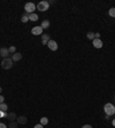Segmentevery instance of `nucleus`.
Returning <instances> with one entry per match:
<instances>
[{"instance_id":"1","label":"nucleus","mask_w":115,"mask_h":128,"mask_svg":"<svg viewBox=\"0 0 115 128\" xmlns=\"http://www.w3.org/2000/svg\"><path fill=\"white\" fill-rule=\"evenodd\" d=\"M104 112L106 113L107 116L115 114V105L113 103H106V104L104 105Z\"/></svg>"},{"instance_id":"2","label":"nucleus","mask_w":115,"mask_h":128,"mask_svg":"<svg viewBox=\"0 0 115 128\" xmlns=\"http://www.w3.org/2000/svg\"><path fill=\"white\" fill-rule=\"evenodd\" d=\"M12 66H13V60L10 57L2 58V61H1V68L5 69V70H9V69H12Z\"/></svg>"},{"instance_id":"3","label":"nucleus","mask_w":115,"mask_h":128,"mask_svg":"<svg viewBox=\"0 0 115 128\" xmlns=\"http://www.w3.org/2000/svg\"><path fill=\"white\" fill-rule=\"evenodd\" d=\"M36 8L39 10V12H46L47 9L50 8V3L49 1H40V2H38V5L36 6Z\"/></svg>"},{"instance_id":"4","label":"nucleus","mask_w":115,"mask_h":128,"mask_svg":"<svg viewBox=\"0 0 115 128\" xmlns=\"http://www.w3.org/2000/svg\"><path fill=\"white\" fill-rule=\"evenodd\" d=\"M24 9H25V13H28V14H32L35 10H36V5L33 2H27L24 5Z\"/></svg>"},{"instance_id":"5","label":"nucleus","mask_w":115,"mask_h":128,"mask_svg":"<svg viewBox=\"0 0 115 128\" xmlns=\"http://www.w3.org/2000/svg\"><path fill=\"white\" fill-rule=\"evenodd\" d=\"M43 29L42 26H33L32 29H31V34H33V36H42L43 34Z\"/></svg>"},{"instance_id":"6","label":"nucleus","mask_w":115,"mask_h":128,"mask_svg":"<svg viewBox=\"0 0 115 128\" xmlns=\"http://www.w3.org/2000/svg\"><path fill=\"white\" fill-rule=\"evenodd\" d=\"M46 46H47V47H49L51 51H58V47H59V46H58V42L55 41V40H50Z\"/></svg>"},{"instance_id":"7","label":"nucleus","mask_w":115,"mask_h":128,"mask_svg":"<svg viewBox=\"0 0 115 128\" xmlns=\"http://www.w3.org/2000/svg\"><path fill=\"white\" fill-rule=\"evenodd\" d=\"M92 45H93L94 48H97V49H100V48L103 47V41L100 40V39H94V40H92Z\"/></svg>"},{"instance_id":"8","label":"nucleus","mask_w":115,"mask_h":128,"mask_svg":"<svg viewBox=\"0 0 115 128\" xmlns=\"http://www.w3.org/2000/svg\"><path fill=\"white\" fill-rule=\"evenodd\" d=\"M8 55H9L8 48H5V47L0 48V56L3 57V58H6V57H8Z\"/></svg>"},{"instance_id":"9","label":"nucleus","mask_w":115,"mask_h":128,"mask_svg":"<svg viewBox=\"0 0 115 128\" xmlns=\"http://www.w3.org/2000/svg\"><path fill=\"white\" fill-rule=\"evenodd\" d=\"M27 121H28V119H27V117H24V116H20V117H17V119H16V122H17L18 125H25Z\"/></svg>"},{"instance_id":"10","label":"nucleus","mask_w":115,"mask_h":128,"mask_svg":"<svg viewBox=\"0 0 115 128\" xmlns=\"http://www.w3.org/2000/svg\"><path fill=\"white\" fill-rule=\"evenodd\" d=\"M6 118L9 120V121H15V120L17 119V117H16V114L14 112H7Z\"/></svg>"},{"instance_id":"11","label":"nucleus","mask_w":115,"mask_h":128,"mask_svg":"<svg viewBox=\"0 0 115 128\" xmlns=\"http://www.w3.org/2000/svg\"><path fill=\"white\" fill-rule=\"evenodd\" d=\"M50 41V36L49 34H45V33H43L42 34V44L43 45H47V42Z\"/></svg>"},{"instance_id":"12","label":"nucleus","mask_w":115,"mask_h":128,"mask_svg":"<svg viewBox=\"0 0 115 128\" xmlns=\"http://www.w3.org/2000/svg\"><path fill=\"white\" fill-rule=\"evenodd\" d=\"M22 58V55H21V53H14V54H12V60H13V62H16V61H20Z\"/></svg>"},{"instance_id":"13","label":"nucleus","mask_w":115,"mask_h":128,"mask_svg":"<svg viewBox=\"0 0 115 128\" xmlns=\"http://www.w3.org/2000/svg\"><path fill=\"white\" fill-rule=\"evenodd\" d=\"M50 25H51V23H50L49 20H44V21L42 22V24H40V26H42L43 29H49Z\"/></svg>"},{"instance_id":"14","label":"nucleus","mask_w":115,"mask_h":128,"mask_svg":"<svg viewBox=\"0 0 115 128\" xmlns=\"http://www.w3.org/2000/svg\"><path fill=\"white\" fill-rule=\"evenodd\" d=\"M38 15H37L36 13H32V14H29V21H32V22H36L38 21Z\"/></svg>"},{"instance_id":"15","label":"nucleus","mask_w":115,"mask_h":128,"mask_svg":"<svg viewBox=\"0 0 115 128\" xmlns=\"http://www.w3.org/2000/svg\"><path fill=\"white\" fill-rule=\"evenodd\" d=\"M7 110H8V105L3 102V103H1L0 104V111H5V112H7Z\"/></svg>"},{"instance_id":"16","label":"nucleus","mask_w":115,"mask_h":128,"mask_svg":"<svg viewBox=\"0 0 115 128\" xmlns=\"http://www.w3.org/2000/svg\"><path fill=\"white\" fill-rule=\"evenodd\" d=\"M28 21H29V14H28V13H25L24 15L22 16V18H21V22H22V23H27Z\"/></svg>"},{"instance_id":"17","label":"nucleus","mask_w":115,"mask_h":128,"mask_svg":"<svg viewBox=\"0 0 115 128\" xmlns=\"http://www.w3.org/2000/svg\"><path fill=\"white\" fill-rule=\"evenodd\" d=\"M40 125H43V126H45V125H47L49 124V119L46 118V117H43L42 119H40V122H39Z\"/></svg>"},{"instance_id":"18","label":"nucleus","mask_w":115,"mask_h":128,"mask_svg":"<svg viewBox=\"0 0 115 128\" xmlns=\"http://www.w3.org/2000/svg\"><path fill=\"white\" fill-rule=\"evenodd\" d=\"M108 14H109V16H111V17L115 18V7H112V8L109 9V10H108Z\"/></svg>"},{"instance_id":"19","label":"nucleus","mask_w":115,"mask_h":128,"mask_svg":"<svg viewBox=\"0 0 115 128\" xmlns=\"http://www.w3.org/2000/svg\"><path fill=\"white\" fill-rule=\"evenodd\" d=\"M17 126L18 124L16 122V120L15 121H10V124H9V128H17Z\"/></svg>"},{"instance_id":"20","label":"nucleus","mask_w":115,"mask_h":128,"mask_svg":"<svg viewBox=\"0 0 115 128\" xmlns=\"http://www.w3.org/2000/svg\"><path fill=\"white\" fill-rule=\"evenodd\" d=\"M86 37H88V39H90V40H94V33L93 32H88Z\"/></svg>"},{"instance_id":"21","label":"nucleus","mask_w":115,"mask_h":128,"mask_svg":"<svg viewBox=\"0 0 115 128\" xmlns=\"http://www.w3.org/2000/svg\"><path fill=\"white\" fill-rule=\"evenodd\" d=\"M8 51H9V53L14 54V53H16V47L15 46H10V47L8 48Z\"/></svg>"},{"instance_id":"22","label":"nucleus","mask_w":115,"mask_h":128,"mask_svg":"<svg viewBox=\"0 0 115 128\" xmlns=\"http://www.w3.org/2000/svg\"><path fill=\"white\" fill-rule=\"evenodd\" d=\"M7 117V112L5 111H0V118H6Z\"/></svg>"},{"instance_id":"23","label":"nucleus","mask_w":115,"mask_h":128,"mask_svg":"<svg viewBox=\"0 0 115 128\" xmlns=\"http://www.w3.org/2000/svg\"><path fill=\"white\" fill-rule=\"evenodd\" d=\"M94 39H100V33L99 32L94 33Z\"/></svg>"},{"instance_id":"24","label":"nucleus","mask_w":115,"mask_h":128,"mask_svg":"<svg viewBox=\"0 0 115 128\" xmlns=\"http://www.w3.org/2000/svg\"><path fill=\"white\" fill-rule=\"evenodd\" d=\"M33 128H44V126H43V125H40V124H37V125L35 126V127H33Z\"/></svg>"},{"instance_id":"25","label":"nucleus","mask_w":115,"mask_h":128,"mask_svg":"<svg viewBox=\"0 0 115 128\" xmlns=\"http://www.w3.org/2000/svg\"><path fill=\"white\" fill-rule=\"evenodd\" d=\"M0 128H8V127H7V125L2 124V122H0Z\"/></svg>"},{"instance_id":"26","label":"nucleus","mask_w":115,"mask_h":128,"mask_svg":"<svg viewBox=\"0 0 115 128\" xmlns=\"http://www.w3.org/2000/svg\"><path fill=\"white\" fill-rule=\"evenodd\" d=\"M3 101H5V97H3L2 95H0V104H1V103H3Z\"/></svg>"},{"instance_id":"27","label":"nucleus","mask_w":115,"mask_h":128,"mask_svg":"<svg viewBox=\"0 0 115 128\" xmlns=\"http://www.w3.org/2000/svg\"><path fill=\"white\" fill-rule=\"evenodd\" d=\"M82 128H92V126H91V125H84Z\"/></svg>"},{"instance_id":"28","label":"nucleus","mask_w":115,"mask_h":128,"mask_svg":"<svg viewBox=\"0 0 115 128\" xmlns=\"http://www.w3.org/2000/svg\"><path fill=\"white\" fill-rule=\"evenodd\" d=\"M112 125L115 127V119H113V120H112Z\"/></svg>"},{"instance_id":"29","label":"nucleus","mask_w":115,"mask_h":128,"mask_svg":"<svg viewBox=\"0 0 115 128\" xmlns=\"http://www.w3.org/2000/svg\"><path fill=\"white\" fill-rule=\"evenodd\" d=\"M1 92H2V88H1V87H0V94H1Z\"/></svg>"}]
</instances>
